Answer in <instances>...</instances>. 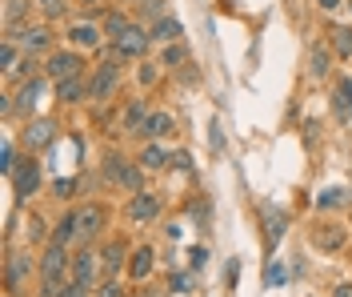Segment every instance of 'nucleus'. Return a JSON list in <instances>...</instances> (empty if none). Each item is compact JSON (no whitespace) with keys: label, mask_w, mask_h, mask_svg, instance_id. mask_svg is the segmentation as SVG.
<instances>
[{"label":"nucleus","mask_w":352,"mask_h":297,"mask_svg":"<svg viewBox=\"0 0 352 297\" xmlns=\"http://www.w3.org/2000/svg\"><path fill=\"white\" fill-rule=\"evenodd\" d=\"M72 281V253L60 241H48L41 253V274H36V297H60Z\"/></svg>","instance_id":"1"},{"label":"nucleus","mask_w":352,"mask_h":297,"mask_svg":"<svg viewBox=\"0 0 352 297\" xmlns=\"http://www.w3.org/2000/svg\"><path fill=\"white\" fill-rule=\"evenodd\" d=\"M36 274H41V257L36 253L8 249V257H4V289H8V297L28 294V285L36 281Z\"/></svg>","instance_id":"2"},{"label":"nucleus","mask_w":352,"mask_h":297,"mask_svg":"<svg viewBox=\"0 0 352 297\" xmlns=\"http://www.w3.org/2000/svg\"><path fill=\"white\" fill-rule=\"evenodd\" d=\"M148 45H153V37H148V24L132 21L120 37H112L109 41V57H116V61H144V52H148Z\"/></svg>","instance_id":"3"},{"label":"nucleus","mask_w":352,"mask_h":297,"mask_svg":"<svg viewBox=\"0 0 352 297\" xmlns=\"http://www.w3.org/2000/svg\"><path fill=\"white\" fill-rule=\"evenodd\" d=\"M120 85H124L120 61H116V57H104V61L92 69V76H88V96H92L96 105H104V101H112V96L120 92Z\"/></svg>","instance_id":"4"},{"label":"nucleus","mask_w":352,"mask_h":297,"mask_svg":"<svg viewBox=\"0 0 352 297\" xmlns=\"http://www.w3.org/2000/svg\"><path fill=\"white\" fill-rule=\"evenodd\" d=\"M72 281L85 285V289H96L104 281V261H100V249L85 245L80 253H72Z\"/></svg>","instance_id":"5"},{"label":"nucleus","mask_w":352,"mask_h":297,"mask_svg":"<svg viewBox=\"0 0 352 297\" xmlns=\"http://www.w3.org/2000/svg\"><path fill=\"white\" fill-rule=\"evenodd\" d=\"M4 37H12L24 52L41 57V52H52V28L48 24H16V28H4Z\"/></svg>","instance_id":"6"},{"label":"nucleus","mask_w":352,"mask_h":297,"mask_svg":"<svg viewBox=\"0 0 352 297\" xmlns=\"http://www.w3.org/2000/svg\"><path fill=\"white\" fill-rule=\"evenodd\" d=\"M85 72V57L80 52H72V48H52L48 57H44V76L56 85V81H65V76H80Z\"/></svg>","instance_id":"7"},{"label":"nucleus","mask_w":352,"mask_h":297,"mask_svg":"<svg viewBox=\"0 0 352 297\" xmlns=\"http://www.w3.org/2000/svg\"><path fill=\"white\" fill-rule=\"evenodd\" d=\"M164 213V197H156L148 189H140V193H132L129 201H124V217H129L132 225H148Z\"/></svg>","instance_id":"8"},{"label":"nucleus","mask_w":352,"mask_h":297,"mask_svg":"<svg viewBox=\"0 0 352 297\" xmlns=\"http://www.w3.org/2000/svg\"><path fill=\"white\" fill-rule=\"evenodd\" d=\"M8 181H12V193H16V201H28V197H36V189H41V161H36V153H24V161L16 165V173H12Z\"/></svg>","instance_id":"9"},{"label":"nucleus","mask_w":352,"mask_h":297,"mask_svg":"<svg viewBox=\"0 0 352 297\" xmlns=\"http://www.w3.org/2000/svg\"><path fill=\"white\" fill-rule=\"evenodd\" d=\"M21 145H24V153H41V149H48V145H56V121H48V116L24 121Z\"/></svg>","instance_id":"10"},{"label":"nucleus","mask_w":352,"mask_h":297,"mask_svg":"<svg viewBox=\"0 0 352 297\" xmlns=\"http://www.w3.org/2000/svg\"><path fill=\"white\" fill-rule=\"evenodd\" d=\"M104 221H109V213H104V205H80L76 209V225H80V245H92L100 233H104Z\"/></svg>","instance_id":"11"},{"label":"nucleus","mask_w":352,"mask_h":297,"mask_svg":"<svg viewBox=\"0 0 352 297\" xmlns=\"http://www.w3.org/2000/svg\"><path fill=\"white\" fill-rule=\"evenodd\" d=\"M48 92V76H32V81H21L16 92H12V101H16V113L28 121V113L41 105V96Z\"/></svg>","instance_id":"12"},{"label":"nucleus","mask_w":352,"mask_h":297,"mask_svg":"<svg viewBox=\"0 0 352 297\" xmlns=\"http://www.w3.org/2000/svg\"><path fill=\"white\" fill-rule=\"evenodd\" d=\"M68 41H72L76 48H85V52H96V48L109 41V37H104V24H96V21H76L72 28H68Z\"/></svg>","instance_id":"13"},{"label":"nucleus","mask_w":352,"mask_h":297,"mask_svg":"<svg viewBox=\"0 0 352 297\" xmlns=\"http://www.w3.org/2000/svg\"><path fill=\"white\" fill-rule=\"evenodd\" d=\"M261 217H264V245H268V249H276V245H280V237H285V229H288V213L280 205H268V201H264Z\"/></svg>","instance_id":"14"},{"label":"nucleus","mask_w":352,"mask_h":297,"mask_svg":"<svg viewBox=\"0 0 352 297\" xmlns=\"http://www.w3.org/2000/svg\"><path fill=\"white\" fill-rule=\"evenodd\" d=\"M168 133H176V116L168 113V109H153V113L144 116V125H140L136 137L140 141H160V137H168Z\"/></svg>","instance_id":"15"},{"label":"nucleus","mask_w":352,"mask_h":297,"mask_svg":"<svg viewBox=\"0 0 352 297\" xmlns=\"http://www.w3.org/2000/svg\"><path fill=\"white\" fill-rule=\"evenodd\" d=\"M148 113H153V109H148V101H144V96H132L129 105H124V113H120V121H116V129H120V133H132V137H136Z\"/></svg>","instance_id":"16"},{"label":"nucleus","mask_w":352,"mask_h":297,"mask_svg":"<svg viewBox=\"0 0 352 297\" xmlns=\"http://www.w3.org/2000/svg\"><path fill=\"white\" fill-rule=\"evenodd\" d=\"M52 92H56V101H60V105H80V101L88 96V72L56 81V85H52Z\"/></svg>","instance_id":"17"},{"label":"nucleus","mask_w":352,"mask_h":297,"mask_svg":"<svg viewBox=\"0 0 352 297\" xmlns=\"http://www.w3.org/2000/svg\"><path fill=\"white\" fill-rule=\"evenodd\" d=\"M140 165H144V173H164L168 165H173V153L160 145V141H144V149H140Z\"/></svg>","instance_id":"18"},{"label":"nucleus","mask_w":352,"mask_h":297,"mask_svg":"<svg viewBox=\"0 0 352 297\" xmlns=\"http://www.w3.org/2000/svg\"><path fill=\"white\" fill-rule=\"evenodd\" d=\"M308 241H312L316 249H324V253H336L340 245H344V229L340 225H312L308 229Z\"/></svg>","instance_id":"19"},{"label":"nucleus","mask_w":352,"mask_h":297,"mask_svg":"<svg viewBox=\"0 0 352 297\" xmlns=\"http://www.w3.org/2000/svg\"><path fill=\"white\" fill-rule=\"evenodd\" d=\"M148 37H153V45H173V41H184V28L176 17H160L148 24Z\"/></svg>","instance_id":"20"},{"label":"nucleus","mask_w":352,"mask_h":297,"mask_svg":"<svg viewBox=\"0 0 352 297\" xmlns=\"http://www.w3.org/2000/svg\"><path fill=\"white\" fill-rule=\"evenodd\" d=\"M153 265H156V249L153 245H140V249H132V257H129V277L132 281H148Z\"/></svg>","instance_id":"21"},{"label":"nucleus","mask_w":352,"mask_h":297,"mask_svg":"<svg viewBox=\"0 0 352 297\" xmlns=\"http://www.w3.org/2000/svg\"><path fill=\"white\" fill-rule=\"evenodd\" d=\"M48 241H60V245H80V225H76V209H68L65 217L52 225Z\"/></svg>","instance_id":"22"},{"label":"nucleus","mask_w":352,"mask_h":297,"mask_svg":"<svg viewBox=\"0 0 352 297\" xmlns=\"http://www.w3.org/2000/svg\"><path fill=\"white\" fill-rule=\"evenodd\" d=\"M124 257H129V245L116 237V241H109L104 249H100V261H104V277H120V269H124Z\"/></svg>","instance_id":"23"},{"label":"nucleus","mask_w":352,"mask_h":297,"mask_svg":"<svg viewBox=\"0 0 352 297\" xmlns=\"http://www.w3.org/2000/svg\"><path fill=\"white\" fill-rule=\"evenodd\" d=\"M332 52L329 45H312V52H308V76H316V81H324L332 72Z\"/></svg>","instance_id":"24"},{"label":"nucleus","mask_w":352,"mask_h":297,"mask_svg":"<svg viewBox=\"0 0 352 297\" xmlns=\"http://www.w3.org/2000/svg\"><path fill=\"white\" fill-rule=\"evenodd\" d=\"M116 189H124L129 197H132V193H140V189H144V165H140V161H124Z\"/></svg>","instance_id":"25"},{"label":"nucleus","mask_w":352,"mask_h":297,"mask_svg":"<svg viewBox=\"0 0 352 297\" xmlns=\"http://www.w3.org/2000/svg\"><path fill=\"white\" fill-rule=\"evenodd\" d=\"M188 57H192V48L184 45V41L160 45V65H164V69H184V65H188Z\"/></svg>","instance_id":"26"},{"label":"nucleus","mask_w":352,"mask_h":297,"mask_svg":"<svg viewBox=\"0 0 352 297\" xmlns=\"http://www.w3.org/2000/svg\"><path fill=\"white\" fill-rule=\"evenodd\" d=\"M21 61H24V48L16 45L12 37H4V41H0V69H4V76H12Z\"/></svg>","instance_id":"27"},{"label":"nucleus","mask_w":352,"mask_h":297,"mask_svg":"<svg viewBox=\"0 0 352 297\" xmlns=\"http://www.w3.org/2000/svg\"><path fill=\"white\" fill-rule=\"evenodd\" d=\"M332 105H336V116H340V121H352V81L349 76L336 81V96H332Z\"/></svg>","instance_id":"28"},{"label":"nucleus","mask_w":352,"mask_h":297,"mask_svg":"<svg viewBox=\"0 0 352 297\" xmlns=\"http://www.w3.org/2000/svg\"><path fill=\"white\" fill-rule=\"evenodd\" d=\"M332 52L340 61H352V24H336L332 28Z\"/></svg>","instance_id":"29"},{"label":"nucleus","mask_w":352,"mask_h":297,"mask_svg":"<svg viewBox=\"0 0 352 297\" xmlns=\"http://www.w3.org/2000/svg\"><path fill=\"white\" fill-rule=\"evenodd\" d=\"M192 289H197V274H188V269H176V274L168 277V294L188 297Z\"/></svg>","instance_id":"30"},{"label":"nucleus","mask_w":352,"mask_h":297,"mask_svg":"<svg viewBox=\"0 0 352 297\" xmlns=\"http://www.w3.org/2000/svg\"><path fill=\"white\" fill-rule=\"evenodd\" d=\"M160 69H164V65H160V61H136V85H140V89H153L156 81H160Z\"/></svg>","instance_id":"31"},{"label":"nucleus","mask_w":352,"mask_h":297,"mask_svg":"<svg viewBox=\"0 0 352 297\" xmlns=\"http://www.w3.org/2000/svg\"><path fill=\"white\" fill-rule=\"evenodd\" d=\"M264 285H268V289L288 285V265L280 261V257H272V261H268V269H264Z\"/></svg>","instance_id":"32"},{"label":"nucleus","mask_w":352,"mask_h":297,"mask_svg":"<svg viewBox=\"0 0 352 297\" xmlns=\"http://www.w3.org/2000/svg\"><path fill=\"white\" fill-rule=\"evenodd\" d=\"M28 8H32V0H8L4 4V28H16L28 17Z\"/></svg>","instance_id":"33"},{"label":"nucleus","mask_w":352,"mask_h":297,"mask_svg":"<svg viewBox=\"0 0 352 297\" xmlns=\"http://www.w3.org/2000/svg\"><path fill=\"white\" fill-rule=\"evenodd\" d=\"M16 165H21V161H16V141L4 137V145H0V173H4V177H12V173H16Z\"/></svg>","instance_id":"34"},{"label":"nucleus","mask_w":352,"mask_h":297,"mask_svg":"<svg viewBox=\"0 0 352 297\" xmlns=\"http://www.w3.org/2000/svg\"><path fill=\"white\" fill-rule=\"evenodd\" d=\"M349 201H352V193H344V189H324L316 197V209H340V205H349Z\"/></svg>","instance_id":"35"},{"label":"nucleus","mask_w":352,"mask_h":297,"mask_svg":"<svg viewBox=\"0 0 352 297\" xmlns=\"http://www.w3.org/2000/svg\"><path fill=\"white\" fill-rule=\"evenodd\" d=\"M124 161H129V157H120V153H109V157H104V181H109V185L120 181V169H124Z\"/></svg>","instance_id":"36"},{"label":"nucleus","mask_w":352,"mask_h":297,"mask_svg":"<svg viewBox=\"0 0 352 297\" xmlns=\"http://www.w3.org/2000/svg\"><path fill=\"white\" fill-rule=\"evenodd\" d=\"M52 197H56V201H72V197H76V177H56Z\"/></svg>","instance_id":"37"},{"label":"nucleus","mask_w":352,"mask_h":297,"mask_svg":"<svg viewBox=\"0 0 352 297\" xmlns=\"http://www.w3.org/2000/svg\"><path fill=\"white\" fill-rule=\"evenodd\" d=\"M32 4L44 12V21H56V17H65V12H68L65 0H32Z\"/></svg>","instance_id":"38"},{"label":"nucleus","mask_w":352,"mask_h":297,"mask_svg":"<svg viewBox=\"0 0 352 297\" xmlns=\"http://www.w3.org/2000/svg\"><path fill=\"white\" fill-rule=\"evenodd\" d=\"M96 297H129V294H124V285H120V277H104V281L96 285Z\"/></svg>","instance_id":"39"},{"label":"nucleus","mask_w":352,"mask_h":297,"mask_svg":"<svg viewBox=\"0 0 352 297\" xmlns=\"http://www.w3.org/2000/svg\"><path fill=\"white\" fill-rule=\"evenodd\" d=\"M160 17H168V12H164V0H144V21L153 24V21H160Z\"/></svg>","instance_id":"40"},{"label":"nucleus","mask_w":352,"mask_h":297,"mask_svg":"<svg viewBox=\"0 0 352 297\" xmlns=\"http://www.w3.org/2000/svg\"><path fill=\"white\" fill-rule=\"evenodd\" d=\"M173 169H192V153H188V149H176L173 153Z\"/></svg>","instance_id":"41"},{"label":"nucleus","mask_w":352,"mask_h":297,"mask_svg":"<svg viewBox=\"0 0 352 297\" xmlns=\"http://www.w3.org/2000/svg\"><path fill=\"white\" fill-rule=\"evenodd\" d=\"M188 257H192V269H204V261H208V249H204V245H192V249H188Z\"/></svg>","instance_id":"42"},{"label":"nucleus","mask_w":352,"mask_h":297,"mask_svg":"<svg viewBox=\"0 0 352 297\" xmlns=\"http://www.w3.org/2000/svg\"><path fill=\"white\" fill-rule=\"evenodd\" d=\"M60 297H88V289L85 285H76V281H68L65 289H60Z\"/></svg>","instance_id":"43"},{"label":"nucleus","mask_w":352,"mask_h":297,"mask_svg":"<svg viewBox=\"0 0 352 297\" xmlns=\"http://www.w3.org/2000/svg\"><path fill=\"white\" fill-rule=\"evenodd\" d=\"M28 237H32V241H41V237H44V221H41V217H32V225H28Z\"/></svg>","instance_id":"44"},{"label":"nucleus","mask_w":352,"mask_h":297,"mask_svg":"<svg viewBox=\"0 0 352 297\" xmlns=\"http://www.w3.org/2000/svg\"><path fill=\"white\" fill-rule=\"evenodd\" d=\"M340 4H344V0H316V8H320V12H336Z\"/></svg>","instance_id":"45"},{"label":"nucleus","mask_w":352,"mask_h":297,"mask_svg":"<svg viewBox=\"0 0 352 297\" xmlns=\"http://www.w3.org/2000/svg\"><path fill=\"white\" fill-rule=\"evenodd\" d=\"M212 149H224V133H220V121H212Z\"/></svg>","instance_id":"46"},{"label":"nucleus","mask_w":352,"mask_h":297,"mask_svg":"<svg viewBox=\"0 0 352 297\" xmlns=\"http://www.w3.org/2000/svg\"><path fill=\"white\" fill-rule=\"evenodd\" d=\"M332 297H352V285H349V281H340V285H332Z\"/></svg>","instance_id":"47"},{"label":"nucleus","mask_w":352,"mask_h":297,"mask_svg":"<svg viewBox=\"0 0 352 297\" xmlns=\"http://www.w3.org/2000/svg\"><path fill=\"white\" fill-rule=\"evenodd\" d=\"M76 4H80V8H96V4H100V0H76Z\"/></svg>","instance_id":"48"},{"label":"nucleus","mask_w":352,"mask_h":297,"mask_svg":"<svg viewBox=\"0 0 352 297\" xmlns=\"http://www.w3.org/2000/svg\"><path fill=\"white\" fill-rule=\"evenodd\" d=\"M129 297H160V289H156V294L153 289H148V294H129Z\"/></svg>","instance_id":"49"},{"label":"nucleus","mask_w":352,"mask_h":297,"mask_svg":"<svg viewBox=\"0 0 352 297\" xmlns=\"http://www.w3.org/2000/svg\"><path fill=\"white\" fill-rule=\"evenodd\" d=\"M124 4H144V0H124Z\"/></svg>","instance_id":"50"}]
</instances>
